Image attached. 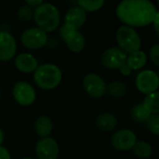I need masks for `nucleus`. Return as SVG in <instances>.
Here are the masks:
<instances>
[{"instance_id":"nucleus-1","label":"nucleus","mask_w":159,"mask_h":159,"mask_svg":"<svg viewBox=\"0 0 159 159\" xmlns=\"http://www.w3.org/2000/svg\"><path fill=\"white\" fill-rule=\"evenodd\" d=\"M158 13L157 7L150 0H122L116 7L117 19L132 28L151 25Z\"/></svg>"},{"instance_id":"nucleus-2","label":"nucleus","mask_w":159,"mask_h":159,"mask_svg":"<svg viewBox=\"0 0 159 159\" xmlns=\"http://www.w3.org/2000/svg\"><path fill=\"white\" fill-rule=\"evenodd\" d=\"M36 27L45 33H52L59 28L61 13L58 7L50 3H42L34 8V17Z\"/></svg>"},{"instance_id":"nucleus-3","label":"nucleus","mask_w":159,"mask_h":159,"mask_svg":"<svg viewBox=\"0 0 159 159\" xmlns=\"http://www.w3.org/2000/svg\"><path fill=\"white\" fill-rule=\"evenodd\" d=\"M34 84L43 90H52L56 89L62 80L61 68L53 63H43L37 66L33 73Z\"/></svg>"},{"instance_id":"nucleus-4","label":"nucleus","mask_w":159,"mask_h":159,"mask_svg":"<svg viewBox=\"0 0 159 159\" xmlns=\"http://www.w3.org/2000/svg\"><path fill=\"white\" fill-rule=\"evenodd\" d=\"M117 47L127 55L141 49L142 39L135 28L128 25H121L116 33Z\"/></svg>"},{"instance_id":"nucleus-5","label":"nucleus","mask_w":159,"mask_h":159,"mask_svg":"<svg viewBox=\"0 0 159 159\" xmlns=\"http://www.w3.org/2000/svg\"><path fill=\"white\" fill-rule=\"evenodd\" d=\"M82 87L85 92L94 99H100L106 94L107 84L105 80L95 73L87 74L83 77Z\"/></svg>"},{"instance_id":"nucleus-6","label":"nucleus","mask_w":159,"mask_h":159,"mask_svg":"<svg viewBox=\"0 0 159 159\" xmlns=\"http://www.w3.org/2000/svg\"><path fill=\"white\" fill-rule=\"evenodd\" d=\"M14 101L20 106H30L36 100V92L33 85L26 81H18L12 88Z\"/></svg>"},{"instance_id":"nucleus-7","label":"nucleus","mask_w":159,"mask_h":159,"mask_svg":"<svg viewBox=\"0 0 159 159\" xmlns=\"http://www.w3.org/2000/svg\"><path fill=\"white\" fill-rule=\"evenodd\" d=\"M135 86L136 89L144 95L157 91L159 88L158 75L150 69L142 70L136 75Z\"/></svg>"},{"instance_id":"nucleus-8","label":"nucleus","mask_w":159,"mask_h":159,"mask_svg":"<svg viewBox=\"0 0 159 159\" xmlns=\"http://www.w3.org/2000/svg\"><path fill=\"white\" fill-rule=\"evenodd\" d=\"M48 39V34L38 27L28 28L23 31L20 35V43L28 49H39L44 48Z\"/></svg>"},{"instance_id":"nucleus-9","label":"nucleus","mask_w":159,"mask_h":159,"mask_svg":"<svg viewBox=\"0 0 159 159\" xmlns=\"http://www.w3.org/2000/svg\"><path fill=\"white\" fill-rule=\"evenodd\" d=\"M136 142V134L129 129H122L116 131L111 138L112 147L118 152H128L131 150Z\"/></svg>"},{"instance_id":"nucleus-10","label":"nucleus","mask_w":159,"mask_h":159,"mask_svg":"<svg viewBox=\"0 0 159 159\" xmlns=\"http://www.w3.org/2000/svg\"><path fill=\"white\" fill-rule=\"evenodd\" d=\"M127 54L118 47H111L105 49L101 56V64L109 70H118L126 63Z\"/></svg>"},{"instance_id":"nucleus-11","label":"nucleus","mask_w":159,"mask_h":159,"mask_svg":"<svg viewBox=\"0 0 159 159\" xmlns=\"http://www.w3.org/2000/svg\"><path fill=\"white\" fill-rule=\"evenodd\" d=\"M35 154L38 159H57L60 154L58 143L49 136L40 138L35 144Z\"/></svg>"},{"instance_id":"nucleus-12","label":"nucleus","mask_w":159,"mask_h":159,"mask_svg":"<svg viewBox=\"0 0 159 159\" xmlns=\"http://www.w3.org/2000/svg\"><path fill=\"white\" fill-rule=\"evenodd\" d=\"M17 52L15 37L7 31H0V61L7 62L14 59Z\"/></svg>"},{"instance_id":"nucleus-13","label":"nucleus","mask_w":159,"mask_h":159,"mask_svg":"<svg viewBox=\"0 0 159 159\" xmlns=\"http://www.w3.org/2000/svg\"><path fill=\"white\" fill-rule=\"evenodd\" d=\"M87 12L78 6L69 7L63 17V21L71 25L76 30H79L87 21Z\"/></svg>"},{"instance_id":"nucleus-14","label":"nucleus","mask_w":159,"mask_h":159,"mask_svg":"<svg viewBox=\"0 0 159 159\" xmlns=\"http://www.w3.org/2000/svg\"><path fill=\"white\" fill-rule=\"evenodd\" d=\"M14 65L20 73L32 74L37 68L38 61L33 54L23 52L14 57Z\"/></svg>"},{"instance_id":"nucleus-15","label":"nucleus","mask_w":159,"mask_h":159,"mask_svg":"<svg viewBox=\"0 0 159 159\" xmlns=\"http://www.w3.org/2000/svg\"><path fill=\"white\" fill-rule=\"evenodd\" d=\"M94 124L98 130L102 132H110L116 128L117 118L113 113L103 112L96 116Z\"/></svg>"},{"instance_id":"nucleus-16","label":"nucleus","mask_w":159,"mask_h":159,"mask_svg":"<svg viewBox=\"0 0 159 159\" xmlns=\"http://www.w3.org/2000/svg\"><path fill=\"white\" fill-rule=\"evenodd\" d=\"M147 60H148V57L146 53L139 49L127 55L126 64L132 71H138V70L143 69L146 65Z\"/></svg>"},{"instance_id":"nucleus-17","label":"nucleus","mask_w":159,"mask_h":159,"mask_svg":"<svg viewBox=\"0 0 159 159\" xmlns=\"http://www.w3.org/2000/svg\"><path fill=\"white\" fill-rule=\"evenodd\" d=\"M34 131L40 138L48 137L53 129V122L48 116H40L34 121Z\"/></svg>"},{"instance_id":"nucleus-18","label":"nucleus","mask_w":159,"mask_h":159,"mask_svg":"<svg viewBox=\"0 0 159 159\" xmlns=\"http://www.w3.org/2000/svg\"><path fill=\"white\" fill-rule=\"evenodd\" d=\"M64 44L73 53H80L86 47V38L79 30H76L68 39L64 41Z\"/></svg>"},{"instance_id":"nucleus-19","label":"nucleus","mask_w":159,"mask_h":159,"mask_svg":"<svg viewBox=\"0 0 159 159\" xmlns=\"http://www.w3.org/2000/svg\"><path fill=\"white\" fill-rule=\"evenodd\" d=\"M151 114L143 107L142 103L134 104L129 110V117L132 121L138 124H144Z\"/></svg>"},{"instance_id":"nucleus-20","label":"nucleus","mask_w":159,"mask_h":159,"mask_svg":"<svg viewBox=\"0 0 159 159\" xmlns=\"http://www.w3.org/2000/svg\"><path fill=\"white\" fill-rule=\"evenodd\" d=\"M128 93V87L121 81H113L107 85L106 94L115 99H120Z\"/></svg>"},{"instance_id":"nucleus-21","label":"nucleus","mask_w":159,"mask_h":159,"mask_svg":"<svg viewBox=\"0 0 159 159\" xmlns=\"http://www.w3.org/2000/svg\"><path fill=\"white\" fill-rule=\"evenodd\" d=\"M131 150L134 156L140 159H147L153 155L152 145L144 141H137Z\"/></svg>"},{"instance_id":"nucleus-22","label":"nucleus","mask_w":159,"mask_h":159,"mask_svg":"<svg viewBox=\"0 0 159 159\" xmlns=\"http://www.w3.org/2000/svg\"><path fill=\"white\" fill-rule=\"evenodd\" d=\"M143 107L151 114H159V92L155 91L145 95L142 103Z\"/></svg>"},{"instance_id":"nucleus-23","label":"nucleus","mask_w":159,"mask_h":159,"mask_svg":"<svg viewBox=\"0 0 159 159\" xmlns=\"http://www.w3.org/2000/svg\"><path fill=\"white\" fill-rule=\"evenodd\" d=\"M105 3V0H76V5L86 12H95L100 10Z\"/></svg>"},{"instance_id":"nucleus-24","label":"nucleus","mask_w":159,"mask_h":159,"mask_svg":"<svg viewBox=\"0 0 159 159\" xmlns=\"http://www.w3.org/2000/svg\"><path fill=\"white\" fill-rule=\"evenodd\" d=\"M18 20L20 21H30L34 17V8L28 5H21L16 12Z\"/></svg>"},{"instance_id":"nucleus-25","label":"nucleus","mask_w":159,"mask_h":159,"mask_svg":"<svg viewBox=\"0 0 159 159\" xmlns=\"http://www.w3.org/2000/svg\"><path fill=\"white\" fill-rule=\"evenodd\" d=\"M146 126V129L150 133H152L155 136L159 135V115L154 114L149 116L147 121L144 123Z\"/></svg>"},{"instance_id":"nucleus-26","label":"nucleus","mask_w":159,"mask_h":159,"mask_svg":"<svg viewBox=\"0 0 159 159\" xmlns=\"http://www.w3.org/2000/svg\"><path fill=\"white\" fill-rule=\"evenodd\" d=\"M76 31V29H75L74 27H72L69 24H66L63 22L62 25L60 26L59 28V35L61 37V39L64 42L66 39H68Z\"/></svg>"},{"instance_id":"nucleus-27","label":"nucleus","mask_w":159,"mask_h":159,"mask_svg":"<svg viewBox=\"0 0 159 159\" xmlns=\"http://www.w3.org/2000/svg\"><path fill=\"white\" fill-rule=\"evenodd\" d=\"M150 61H152V63L158 67L159 66V44H155L154 46L151 47L150 50H149V54L148 56Z\"/></svg>"},{"instance_id":"nucleus-28","label":"nucleus","mask_w":159,"mask_h":159,"mask_svg":"<svg viewBox=\"0 0 159 159\" xmlns=\"http://www.w3.org/2000/svg\"><path fill=\"white\" fill-rule=\"evenodd\" d=\"M0 159H11L9 151L2 145H0Z\"/></svg>"},{"instance_id":"nucleus-29","label":"nucleus","mask_w":159,"mask_h":159,"mask_svg":"<svg viewBox=\"0 0 159 159\" xmlns=\"http://www.w3.org/2000/svg\"><path fill=\"white\" fill-rule=\"evenodd\" d=\"M118 70H119L120 74H121L122 75H124V76H128V75H129L132 73V70H131L126 63L123 64Z\"/></svg>"},{"instance_id":"nucleus-30","label":"nucleus","mask_w":159,"mask_h":159,"mask_svg":"<svg viewBox=\"0 0 159 159\" xmlns=\"http://www.w3.org/2000/svg\"><path fill=\"white\" fill-rule=\"evenodd\" d=\"M24 1H25V4L26 5L30 6L33 8H34L37 6H39L42 3H44V0H24Z\"/></svg>"},{"instance_id":"nucleus-31","label":"nucleus","mask_w":159,"mask_h":159,"mask_svg":"<svg viewBox=\"0 0 159 159\" xmlns=\"http://www.w3.org/2000/svg\"><path fill=\"white\" fill-rule=\"evenodd\" d=\"M158 24H159V13L156 16V18L154 19L153 22H152V25L154 26V29L156 31V33L158 34H159V28H158Z\"/></svg>"},{"instance_id":"nucleus-32","label":"nucleus","mask_w":159,"mask_h":159,"mask_svg":"<svg viewBox=\"0 0 159 159\" xmlns=\"http://www.w3.org/2000/svg\"><path fill=\"white\" fill-rule=\"evenodd\" d=\"M4 139H5V134H4L3 130L0 129V145H2V143L4 142Z\"/></svg>"},{"instance_id":"nucleus-33","label":"nucleus","mask_w":159,"mask_h":159,"mask_svg":"<svg viewBox=\"0 0 159 159\" xmlns=\"http://www.w3.org/2000/svg\"><path fill=\"white\" fill-rule=\"evenodd\" d=\"M21 159H34V158H33V157H23V158H21Z\"/></svg>"},{"instance_id":"nucleus-34","label":"nucleus","mask_w":159,"mask_h":159,"mask_svg":"<svg viewBox=\"0 0 159 159\" xmlns=\"http://www.w3.org/2000/svg\"><path fill=\"white\" fill-rule=\"evenodd\" d=\"M0 99H1V90H0Z\"/></svg>"}]
</instances>
